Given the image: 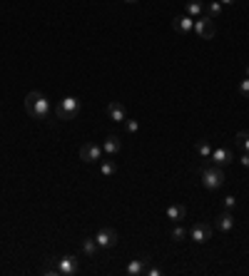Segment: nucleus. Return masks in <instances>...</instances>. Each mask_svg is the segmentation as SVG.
I'll use <instances>...</instances> for the list:
<instances>
[{
  "label": "nucleus",
  "mask_w": 249,
  "mask_h": 276,
  "mask_svg": "<svg viewBox=\"0 0 249 276\" xmlns=\"http://www.w3.org/2000/svg\"><path fill=\"white\" fill-rule=\"evenodd\" d=\"M25 112L33 117V120H48L50 117V102L42 92L33 90L25 95Z\"/></svg>",
  "instance_id": "obj_1"
},
{
  "label": "nucleus",
  "mask_w": 249,
  "mask_h": 276,
  "mask_svg": "<svg viewBox=\"0 0 249 276\" xmlns=\"http://www.w3.org/2000/svg\"><path fill=\"white\" fill-rule=\"evenodd\" d=\"M202 184H205V189H210V192H217L222 184H224V167H217V165H210V167H202Z\"/></svg>",
  "instance_id": "obj_2"
},
{
  "label": "nucleus",
  "mask_w": 249,
  "mask_h": 276,
  "mask_svg": "<svg viewBox=\"0 0 249 276\" xmlns=\"http://www.w3.org/2000/svg\"><path fill=\"white\" fill-rule=\"evenodd\" d=\"M77 114H80V100L77 97H62L58 102V107H55V117L58 120H75Z\"/></svg>",
  "instance_id": "obj_3"
},
{
  "label": "nucleus",
  "mask_w": 249,
  "mask_h": 276,
  "mask_svg": "<svg viewBox=\"0 0 249 276\" xmlns=\"http://www.w3.org/2000/svg\"><path fill=\"white\" fill-rule=\"evenodd\" d=\"M217 33V25H214V20L210 15H202V18L194 20V30H192V35L199 37V40H212Z\"/></svg>",
  "instance_id": "obj_4"
},
{
  "label": "nucleus",
  "mask_w": 249,
  "mask_h": 276,
  "mask_svg": "<svg viewBox=\"0 0 249 276\" xmlns=\"http://www.w3.org/2000/svg\"><path fill=\"white\" fill-rule=\"evenodd\" d=\"M60 276H77L80 274V259L77 257H58L55 259Z\"/></svg>",
  "instance_id": "obj_5"
},
{
  "label": "nucleus",
  "mask_w": 249,
  "mask_h": 276,
  "mask_svg": "<svg viewBox=\"0 0 249 276\" xmlns=\"http://www.w3.org/2000/svg\"><path fill=\"white\" fill-rule=\"evenodd\" d=\"M102 145H95V142H85L80 147V159L87 162V165H95V162H102Z\"/></svg>",
  "instance_id": "obj_6"
},
{
  "label": "nucleus",
  "mask_w": 249,
  "mask_h": 276,
  "mask_svg": "<svg viewBox=\"0 0 249 276\" xmlns=\"http://www.w3.org/2000/svg\"><path fill=\"white\" fill-rule=\"evenodd\" d=\"M190 239L194 241V244H207V241L212 239V224H207V221H197V224L190 229Z\"/></svg>",
  "instance_id": "obj_7"
},
{
  "label": "nucleus",
  "mask_w": 249,
  "mask_h": 276,
  "mask_svg": "<svg viewBox=\"0 0 249 276\" xmlns=\"http://www.w3.org/2000/svg\"><path fill=\"white\" fill-rule=\"evenodd\" d=\"M95 241H97V246H100V251L102 249H112L117 244V232L115 229H100L95 234Z\"/></svg>",
  "instance_id": "obj_8"
},
{
  "label": "nucleus",
  "mask_w": 249,
  "mask_h": 276,
  "mask_svg": "<svg viewBox=\"0 0 249 276\" xmlns=\"http://www.w3.org/2000/svg\"><path fill=\"white\" fill-rule=\"evenodd\" d=\"M212 165L217 167H227L234 162V154H232V149H224V147H214L212 149Z\"/></svg>",
  "instance_id": "obj_9"
},
{
  "label": "nucleus",
  "mask_w": 249,
  "mask_h": 276,
  "mask_svg": "<svg viewBox=\"0 0 249 276\" xmlns=\"http://www.w3.org/2000/svg\"><path fill=\"white\" fill-rule=\"evenodd\" d=\"M172 28L179 35H192V30H194V18H190L187 13H185V15H177V18L172 20Z\"/></svg>",
  "instance_id": "obj_10"
},
{
  "label": "nucleus",
  "mask_w": 249,
  "mask_h": 276,
  "mask_svg": "<svg viewBox=\"0 0 249 276\" xmlns=\"http://www.w3.org/2000/svg\"><path fill=\"white\" fill-rule=\"evenodd\" d=\"M120 149H122V140H120L117 134H107L105 142H102V152H105L107 157H117Z\"/></svg>",
  "instance_id": "obj_11"
},
{
  "label": "nucleus",
  "mask_w": 249,
  "mask_h": 276,
  "mask_svg": "<svg viewBox=\"0 0 249 276\" xmlns=\"http://www.w3.org/2000/svg\"><path fill=\"white\" fill-rule=\"evenodd\" d=\"M107 117L112 120V122H125L127 120V110H125V105L122 102H117V100H112L110 105H107Z\"/></svg>",
  "instance_id": "obj_12"
},
{
  "label": "nucleus",
  "mask_w": 249,
  "mask_h": 276,
  "mask_svg": "<svg viewBox=\"0 0 249 276\" xmlns=\"http://www.w3.org/2000/svg\"><path fill=\"white\" fill-rule=\"evenodd\" d=\"M147 261H150V259H132V261L127 264L125 274L127 276H142L145 271H147Z\"/></svg>",
  "instance_id": "obj_13"
},
{
  "label": "nucleus",
  "mask_w": 249,
  "mask_h": 276,
  "mask_svg": "<svg viewBox=\"0 0 249 276\" xmlns=\"http://www.w3.org/2000/svg\"><path fill=\"white\" fill-rule=\"evenodd\" d=\"M185 217H187V206H185V204H172V206H167V219L172 221V224L185 221Z\"/></svg>",
  "instance_id": "obj_14"
},
{
  "label": "nucleus",
  "mask_w": 249,
  "mask_h": 276,
  "mask_svg": "<svg viewBox=\"0 0 249 276\" xmlns=\"http://www.w3.org/2000/svg\"><path fill=\"white\" fill-rule=\"evenodd\" d=\"M214 226L219 229V232H224V234H230L232 229H234V217H232L230 212H222L217 219H214Z\"/></svg>",
  "instance_id": "obj_15"
},
{
  "label": "nucleus",
  "mask_w": 249,
  "mask_h": 276,
  "mask_svg": "<svg viewBox=\"0 0 249 276\" xmlns=\"http://www.w3.org/2000/svg\"><path fill=\"white\" fill-rule=\"evenodd\" d=\"M80 249H82V254H85L87 259H95L97 254H100V246H97L95 237H85L82 244H80Z\"/></svg>",
  "instance_id": "obj_16"
},
{
  "label": "nucleus",
  "mask_w": 249,
  "mask_h": 276,
  "mask_svg": "<svg viewBox=\"0 0 249 276\" xmlns=\"http://www.w3.org/2000/svg\"><path fill=\"white\" fill-rule=\"evenodd\" d=\"M185 13H187V15H190V18H202V15H205V3H202V0H190V3H187V8H185Z\"/></svg>",
  "instance_id": "obj_17"
},
{
  "label": "nucleus",
  "mask_w": 249,
  "mask_h": 276,
  "mask_svg": "<svg viewBox=\"0 0 249 276\" xmlns=\"http://www.w3.org/2000/svg\"><path fill=\"white\" fill-rule=\"evenodd\" d=\"M100 174H102L105 179L115 177V174H117V165L112 162V159H102V162H100Z\"/></svg>",
  "instance_id": "obj_18"
},
{
  "label": "nucleus",
  "mask_w": 249,
  "mask_h": 276,
  "mask_svg": "<svg viewBox=\"0 0 249 276\" xmlns=\"http://www.w3.org/2000/svg\"><path fill=\"white\" fill-rule=\"evenodd\" d=\"M207 15H210L212 20L222 15V3H219V0H210V3H207Z\"/></svg>",
  "instance_id": "obj_19"
},
{
  "label": "nucleus",
  "mask_w": 249,
  "mask_h": 276,
  "mask_svg": "<svg viewBox=\"0 0 249 276\" xmlns=\"http://www.w3.org/2000/svg\"><path fill=\"white\" fill-rule=\"evenodd\" d=\"M212 149H214V147H212L207 140L197 142V154H199V157H205V159H210V157H212Z\"/></svg>",
  "instance_id": "obj_20"
},
{
  "label": "nucleus",
  "mask_w": 249,
  "mask_h": 276,
  "mask_svg": "<svg viewBox=\"0 0 249 276\" xmlns=\"http://www.w3.org/2000/svg\"><path fill=\"white\" fill-rule=\"evenodd\" d=\"M234 142H237V147L242 149V152H249V132H237Z\"/></svg>",
  "instance_id": "obj_21"
},
{
  "label": "nucleus",
  "mask_w": 249,
  "mask_h": 276,
  "mask_svg": "<svg viewBox=\"0 0 249 276\" xmlns=\"http://www.w3.org/2000/svg\"><path fill=\"white\" fill-rule=\"evenodd\" d=\"M170 237H172V241H185L187 237H190V232H187L185 226H179V224H177V226L172 229V234H170Z\"/></svg>",
  "instance_id": "obj_22"
},
{
  "label": "nucleus",
  "mask_w": 249,
  "mask_h": 276,
  "mask_svg": "<svg viewBox=\"0 0 249 276\" xmlns=\"http://www.w3.org/2000/svg\"><path fill=\"white\" fill-rule=\"evenodd\" d=\"M222 206H224V212H232V209L237 206V197H232V194H227V197L222 199Z\"/></svg>",
  "instance_id": "obj_23"
},
{
  "label": "nucleus",
  "mask_w": 249,
  "mask_h": 276,
  "mask_svg": "<svg viewBox=\"0 0 249 276\" xmlns=\"http://www.w3.org/2000/svg\"><path fill=\"white\" fill-rule=\"evenodd\" d=\"M125 129H127L130 134H137V129H140V122H137V120H125Z\"/></svg>",
  "instance_id": "obj_24"
},
{
  "label": "nucleus",
  "mask_w": 249,
  "mask_h": 276,
  "mask_svg": "<svg viewBox=\"0 0 249 276\" xmlns=\"http://www.w3.org/2000/svg\"><path fill=\"white\" fill-rule=\"evenodd\" d=\"M239 92H242V95L249 100V77H244V80L239 82Z\"/></svg>",
  "instance_id": "obj_25"
},
{
  "label": "nucleus",
  "mask_w": 249,
  "mask_h": 276,
  "mask_svg": "<svg viewBox=\"0 0 249 276\" xmlns=\"http://www.w3.org/2000/svg\"><path fill=\"white\" fill-rule=\"evenodd\" d=\"M145 274H147V276H160V274H162V269H160V266H147V271H145Z\"/></svg>",
  "instance_id": "obj_26"
},
{
  "label": "nucleus",
  "mask_w": 249,
  "mask_h": 276,
  "mask_svg": "<svg viewBox=\"0 0 249 276\" xmlns=\"http://www.w3.org/2000/svg\"><path fill=\"white\" fill-rule=\"evenodd\" d=\"M239 165L249 169V152H242V157H239Z\"/></svg>",
  "instance_id": "obj_27"
},
{
  "label": "nucleus",
  "mask_w": 249,
  "mask_h": 276,
  "mask_svg": "<svg viewBox=\"0 0 249 276\" xmlns=\"http://www.w3.org/2000/svg\"><path fill=\"white\" fill-rule=\"evenodd\" d=\"M219 3H222V5H234L237 0H219Z\"/></svg>",
  "instance_id": "obj_28"
},
{
  "label": "nucleus",
  "mask_w": 249,
  "mask_h": 276,
  "mask_svg": "<svg viewBox=\"0 0 249 276\" xmlns=\"http://www.w3.org/2000/svg\"><path fill=\"white\" fill-rule=\"evenodd\" d=\"M125 3H137V0H125Z\"/></svg>",
  "instance_id": "obj_29"
},
{
  "label": "nucleus",
  "mask_w": 249,
  "mask_h": 276,
  "mask_svg": "<svg viewBox=\"0 0 249 276\" xmlns=\"http://www.w3.org/2000/svg\"><path fill=\"white\" fill-rule=\"evenodd\" d=\"M247 77H249V67H247Z\"/></svg>",
  "instance_id": "obj_30"
}]
</instances>
